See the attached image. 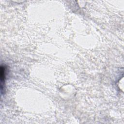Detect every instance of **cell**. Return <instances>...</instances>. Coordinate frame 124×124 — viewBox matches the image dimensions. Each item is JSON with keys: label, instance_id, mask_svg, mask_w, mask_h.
<instances>
[{"label": "cell", "instance_id": "1", "mask_svg": "<svg viewBox=\"0 0 124 124\" xmlns=\"http://www.w3.org/2000/svg\"><path fill=\"white\" fill-rule=\"evenodd\" d=\"M0 88L1 92L4 89V85L5 79V67L4 65H1L0 70Z\"/></svg>", "mask_w": 124, "mask_h": 124}]
</instances>
